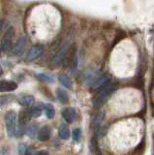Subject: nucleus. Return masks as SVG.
I'll use <instances>...</instances> for the list:
<instances>
[{
    "label": "nucleus",
    "instance_id": "6ab92c4d",
    "mask_svg": "<svg viewBox=\"0 0 154 155\" xmlns=\"http://www.w3.org/2000/svg\"><path fill=\"white\" fill-rule=\"evenodd\" d=\"M26 133V128L25 125L18 123V125L17 126V131H16V137L18 138H21L23 135Z\"/></svg>",
    "mask_w": 154,
    "mask_h": 155
},
{
    "label": "nucleus",
    "instance_id": "5701e85b",
    "mask_svg": "<svg viewBox=\"0 0 154 155\" xmlns=\"http://www.w3.org/2000/svg\"><path fill=\"white\" fill-rule=\"evenodd\" d=\"M10 101V97L9 96H2L1 97V106H4Z\"/></svg>",
    "mask_w": 154,
    "mask_h": 155
},
{
    "label": "nucleus",
    "instance_id": "20e7f679",
    "mask_svg": "<svg viewBox=\"0 0 154 155\" xmlns=\"http://www.w3.org/2000/svg\"><path fill=\"white\" fill-rule=\"evenodd\" d=\"M69 48H70V46L68 45V44H63V45L58 48V51L55 52L54 57H52V60H51L52 64L58 65L59 63L65 58L67 52H68V51H69Z\"/></svg>",
    "mask_w": 154,
    "mask_h": 155
},
{
    "label": "nucleus",
    "instance_id": "393cba45",
    "mask_svg": "<svg viewBox=\"0 0 154 155\" xmlns=\"http://www.w3.org/2000/svg\"><path fill=\"white\" fill-rule=\"evenodd\" d=\"M25 155H32V151H31L30 149H28V148H27L26 152H25Z\"/></svg>",
    "mask_w": 154,
    "mask_h": 155
},
{
    "label": "nucleus",
    "instance_id": "aec40b11",
    "mask_svg": "<svg viewBox=\"0 0 154 155\" xmlns=\"http://www.w3.org/2000/svg\"><path fill=\"white\" fill-rule=\"evenodd\" d=\"M72 137L75 142H80V140L81 138V130L80 128H75L72 133Z\"/></svg>",
    "mask_w": 154,
    "mask_h": 155
},
{
    "label": "nucleus",
    "instance_id": "4468645a",
    "mask_svg": "<svg viewBox=\"0 0 154 155\" xmlns=\"http://www.w3.org/2000/svg\"><path fill=\"white\" fill-rule=\"evenodd\" d=\"M58 134H59V137L62 140H67V139L69 138V136H70L69 127L65 123L60 124L59 129H58Z\"/></svg>",
    "mask_w": 154,
    "mask_h": 155
},
{
    "label": "nucleus",
    "instance_id": "f3484780",
    "mask_svg": "<svg viewBox=\"0 0 154 155\" xmlns=\"http://www.w3.org/2000/svg\"><path fill=\"white\" fill-rule=\"evenodd\" d=\"M44 110H45V114L47 115V117L49 118V119H52V118L54 117L55 111H54V107H52L51 104H46L44 106Z\"/></svg>",
    "mask_w": 154,
    "mask_h": 155
},
{
    "label": "nucleus",
    "instance_id": "1a4fd4ad",
    "mask_svg": "<svg viewBox=\"0 0 154 155\" xmlns=\"http://www.w3.org/2000/svg\"><path fill=\"white\" fill-rule=\"evenodd\" d=\"M62 116L68 123H72L76 118V111L73 108H66L62 110Z\"/></svg>",
    "mask_w": 154,
    "mask_h": 155
},
{
    "label": "nucleus",
    "instance_id": "ddd939ff",
    "mask_svg": "<svg viewBox=\"0 0 154 155\" xmlns=\"http://www.w3.org/2000/svg\"><path fill=\"white\" fill-rule=\"evenodd\" d=\"M38 133H39V131H38V126L36 123H30L26 127V135L29 138H35L36 136H38Z\"/></svg>",
    "mask_w": 154,
    "mask_h": 155
},
{
    "label": "nucleus",
    "instance_id": "7ed1b4c3",
    "mask_svg": "<svg viewBox=\"0 0 154 155\" xmlns=\"http://www.w3.org/2000/svg\"><path fill=\"white\" fill-rule=\"evenodd\" d=\"M14 33H15V30H14L13 26H9L8 28H6V31L4 32L1 38V48L3 51L12 50L13 48L12 41L14 38Z\"/></svg>",
    "mask_w": 154,
    "mask_h": 155
},
{
    "label": "nucleus",
    "instance_id": "2eb2a0df",
    "mask_svg": "<svg viewBox=\"0 0 154 155\" xmlns=\"http://www.w3.org/2000/svg\"><path fill=\"white\" fill-rule=\"evenodd\" d=\"M58 80H59L60 84L63 85V86L67 87V88L71 89L72 87H73V82H72V80L67 75H65V74L60 75L58 77Z\"/></svg>",
    "mask_w": 154,
    "mask_h": 155
},
{
    "label": "nucleus",
    "instance_id": "6e6552de",
    "mask_svg": "<svg viewBox=\"0 0 154 155\" xmlns=\"http://www.w3.org/2000/svg\"><path fill=\"white\" fill-rule=\"evenodd\" d=\"M51 135V130L49 126H43V127L39 130L38 133V140L41 142H47L48 140H50Z\"/></svg>",
    "mask_w": 154,
    "mask_h": 155
},
{
    "label": "nucleus",
    "instance_id": "423d86ee",
    "mask_svg": "<svg viewBox=\"0 0 154 155\" xmlns=\"http://www.w3.org/2000/svg\"><path fill=\"white\" fill-rule=\"evenodd\" d=\"M25 48V37H20L17 43L15 44V46L12 48L11 52L14 55H21L22 54L23 51Z\"/></svg>",
    "mask_w": 154,
    "mask_h": 155
},
{
    "label": "nucleus",
    "instance_id": "f03ea898",
    "mask_svg": "<svg viewBox=\"0 0 154 155\" xmlns=\"http://www.w3.org/2000/svg\"><path fill=\"white\" fill-rule=\"evenodd\" d=\"M5 125L7 128V133L10 137H15L17 131V114L15 110H8L5 116Z\"/></svg>",
    "mask_w": 154,
    "mask_h": 155
},
{
    "label": "nucleus",
    "instance_id": "39448f33",
    "mask_svg": "<svg viewBox=\"0 0 154 155\" xmlns=\"http://www.w3.org/2000/svg\"><path fill=\"white\" fill-rule=\"evenodd\" d=\"M43 52V48L39 45H35L30 48V50L27 51L25 55V60L27 62H31L37 59L38 57H40Z\"/></svg>",
    "mask_w": 154,
    "mask_h": 155
},
{
    "label": "nucleus",
    "instance_id": "b1692460",
    "mask_svg": "<svg viewBox=\"0 0 154 155\" xmlns=\"http://www.w3.org/2000/svg\"><path fill=\"white\" fill-rule=\"evenodd\" d=\"M36 155H50V154L47 150H40V151H38L36 153Z\"/></svg>",
    "mask_w": 154,
    "mask_h": 155
},
{
    "label": "nucleus",
    "instance_id": "f8f14e48",
    "mask_svg": "<svg viewBox=\"0 0 154 155\" xmlns=\"http://www.w3.org/2000/svg\"><path fill=\"white\" fill-rule=\"evenodd\" d=\"M56 97L57 99L59 100V102H61L62 104H68L69 102V97L67 92L62 89V88H57L56 89Z\"/></svg>",
    "mask_w": 154,
    "mask_h": 155
},
{
    "label": "nucleus",
    "instance_id": "4be33fe9",
    "mask_svg": "<svg viewBox=\"0 0 154 155\" xmlns=\"http://www.w3.org/2000/svg\"><path fill=\"white\" fill-rule=\"evenodd\" d=\"M26 150H27V147L25 143H21L18 145V154L20 155H25Z\"/></svg>",
    "mask_w": 154,
    "mask_h": 155
},
{
    "label": "nucleus",
    "instance_id": "a211bd4d",
    "mask_svg": "<svg viewBox=\"0 0 154 155\" xmlns=\"http://www.w3.org/2000/svg\"><path fill=\"white\" fill-rule=\"evenodd\" d=\"M37 79H39L42 81H45V82H52L54 81V77H51L49 74H38L37 76Z\"/></svg>",
    "mask_w": 154,
    "mask_h": 155
},
{
    "label": "nucleus",
    "instance_id": "412c9836",
    "mask_svg": "<svg viewBox=\"0 0 154 155\" xmlns=\"http://www.w3.org/2000/svg\"><path fill=\"white\" fill-rule=\"evenodd\" d=\"M31 111H32L33 117H39L42 114V109L40 106H35L31 109Z\"/></svg>",
    "mask_w": 154,
    "mask_h": 155
},
{
    "label": "nucleus",
    "instance_id": "f257e3e1",
    "mask_svg": "<svg viewBox=\"0 0 154 155\" xmlns=\"http://www.w3.org/2000/svg\"><path fill=\"white\" fill-rule=\"evenodd\" d=\"M115 90H116V84H113V82H110V81L106 86H104L103 88H101L100 91L96 94V96L93 99L94 108L97 109V108H100V107H102L105 104V102L107 101V99Z\"/></svg>",
    "mask_w": 154,
    "mask_h": 155
},
{
    "label": "nucleus",
    "instance_id": "dca6fc26",
    "mask_svg": "<svg viewBox=\"0 0 154 155\" xmlns=\"http://www.w3.org/2000/svg\"><path fill=\"white\" fill-rule=\"evenodd\" d=\"M104 119V114H98L95 116L94 121H93V129L95 133H98V131H100L101 128V124L103 122Z\"/></svg>",
    "mask_w": 154,
    "mask_h": 155
},
{
    "label": "nucleus",
    "instance_id": "9b49d317",
    "mask_svg": "<svg viewBox=\"0 0 154 155\" xmlns=\"http://www.w3.org/2000/svg\"><path fill=\"white\" fill-rule=\"evenodd\" d=\"M18 103L21 106L25 107V108H32L33 105L35 103V99L34 97L31 95H25L22 96L21 98L18 100Z\"/></svg>",
    "mask_w": 154,
    "mask_h": 155
},
{
    "label": "nucleus",
    "instance_id": "9d476101",
    "mask_svg": "<svg viewBox=\"0 0 154 155\" xmlns=\"http://www.w3.org/2000/svg\"><path fill=\"white\" fill-rule=\"evenodd\" d=\"M32 111L31 110H21L20 116H18V123L25 125L26 123H28L30 121L31 117H32Z\"/></svg>",
    "mask_w": 154,
    "mask_h": 155
},
{
    "label": "nucleus",
    "instance_id": "0eeeda50",
    "mask_svg": "<svg viewBox=\"0 0 154 155\" xmlns=\"http://www.w3.org/2000/svg\"><path fill=\"white\" fill-rule=\"evenodd\" d=\"M18 88L17 82L13 81H1L0 82V90L2 92H10Z\"/></svg>",
    "mask_w": 154,
    "mask_h": 155
}]
</instances>
